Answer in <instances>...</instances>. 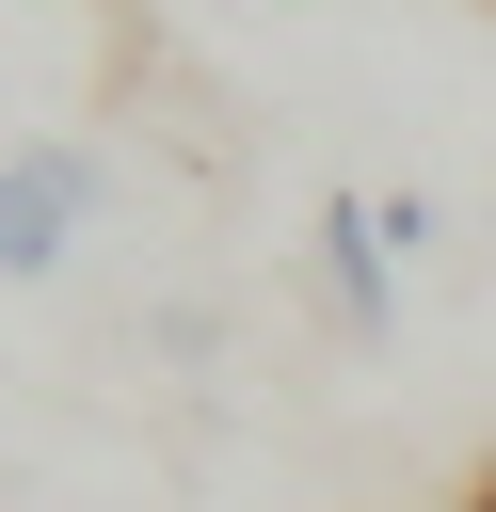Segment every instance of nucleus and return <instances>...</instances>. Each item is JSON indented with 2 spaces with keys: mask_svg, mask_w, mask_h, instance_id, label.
<instances>
[{
  "mask_svg": "<svg viewBox=\"0 0 496 512\" xmlns=\"http://www.w3.org/2000/svg\"><path fill=\"white\" fill-rule=\"evenodd\" d=\"M480 512H496V480H480Z\"/></svg>",
  "mask_w": 496,
  "mask_h": 512,
  "instance_id": "3",
  "label": "nucleus"
},
{
  "mask_svg": "<svg viewBox=\"0 0 496 512\" xmlns=\"http://www.w3.org/2000/svg\"><path fill=\"white\" fill-rule=\"evenodd\" d=\"M320 304H336L352 336H384V320H400V240H384V208H368V192H320Z\"/></svg>",
  "mask_w": 496,
  "mask_h": 512,
  "instance_id": "1",
  "label": "nucleus"
},
{
  "mask_svg": "<svg viewBox=\"0 0 496 512\" xmlns=\"http://www.w3.org/2000/svg\"><path fill=\"white\" fill-rule=\"evenodd\" d=\"M64 256H80V160L16 144L0 160V272H64Z\"/></svg>",
  "mask_w": 496,
  "mask_h": 512,
  "instance_id": "2",
  "label": "nucleus"
}]
</instances>
